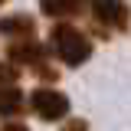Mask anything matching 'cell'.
Masks as SVG:
<instances>
[{"instance_id":"cell-1","label":"cell","mask_w":131,"mask_h":131,"mask_svg":"<svg viewBox=\"0 0 131 131\" xmlns=\"http://www.w3.org/2000/svg\"><path fill=\"white\" fill-rule=\"evenodd\" d=\"M49 46H52V52H56L66 66H82V62H89V56H92V39L82 30L69 26V23H56V26H52Z\"/></svg>"},{"instance_id":"cell-2","label":"cell","mask_w":131,"mask_h":131,"mask_svg":"<svg viewBox=\"0 0 131 131\" xmlns=\"http://www.w3.org/2000/svg\"><path fill=\"white\" fill-rule=\"evenodd\" d=\"M30 108L43 121H59L66 112H69V98L62 95V92H56V89H33V95H30Z\"/></svg>"},{"instance_id":"cell-3","label":"cell","mask_w":131,"mask_h":131,"mask_svg":"<svg viewBox=\"0 0 131 131\" xmlns=\"http://www.w3.org/2000/svg\"><path fill=\"white\" fill-rule=\"evenodd\" d=\"M92 13L102 26L108 30H125L128 26V3L125 0H89Z\"/></svg>"},{"instance_id":"cell-4","label":"cell","mask_w":131,"mask_h":131,"mask_svg":"<svg viewBox=\"0 0 131 131\" xmlns=\"http://www.w3.org/2000/svg\"><path fill=\"white\" fill-rule=\"evenodd\" d=\"M10 56H13L16 62L33 66V69H39L43 75H49V69H46V52H43L39 43H33V36H23V43H13V46H10Z\"/></svg>"},{"instance_id":"cell-5","label":"cell","mask_w":131,"mask_h":131,"mask_svg":"<svg viewBox=\"0 0 131 131\" xmlns=\"http://www.w3.org/2000/svg\"><path fill=\"white\" fill-rule=\"evenodd\" d=\"M36 33V23L33 16L16 13V16H3L0 20V36H33Z\"/></svg>"},{"instance_id":"cell-6","label":"cell","mask_w":131,"mask_h":131,"mask_svg":"<svg viewBox=\"0 0 131 131\" xmlns=\"http://www.w3.org/2000/svg\"><path fill=\"white\" fill-rule=\"evenodd\" d=\"M39 10L52 20H62V16L82 13V0H39Z\"/></svg>"},{"instance_id":"cell-7","label":"cell","mask_w":131,"mask_h":131,"mask_svg":"<svg viewBox=\"0 0 131 131\" xmlns=\"http://www.w3.org/2000/svg\"><path fill=\"white\" fill-rule=\"evenodd\" d=\"M16 112H23V92L13 82H3L0 85V115H16Z\"/></svg>"},{"instance_id":"cell-8","label":"cell","mask_w":131,"mask_h":131,"mask_svg":"<svg viewBox=\"0 0 131 131\" xmlns=\"http://www.w3.org/2000/svg\"><path fill=\"white\" fill-rule=\"evenodd\" d=\"M3 82H16V69L7 66V62H0V85H3Z\"/></svg>"},{"instance_id":"cell-9","label":"cell","mask_w":131,"mask_h":131,"mask_svg":"<svg viewBox=\"0 0 131 131\" xmlns=\"http://www.w3.org/2000/svg\"><path fill=\"white\" fill-rule=\"evenodd\" d=\"M0 3H7V0H0Z\"/></svg>"}]
</instances>
